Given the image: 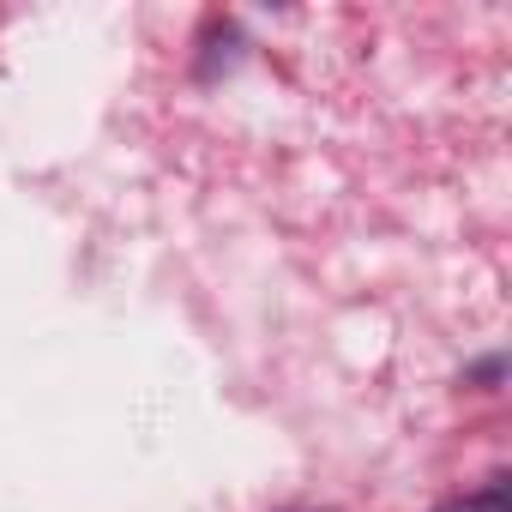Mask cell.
Returning a JSON list of instances; mask_svg holds the SVG:
<instances>
[{
  "mask_svg": "<svg viewBox=\"0 0 512 512\" xmlns=\"http://www.w3.org/2000/svg\"><path fill=\"white\" fill-rule=\"evenodd\" d=\"M434 512H506V500L500 494H464V500H446Z\"/></svg>",
  "mask_w": 512,
  "mask_h": 512,
  "instance_id": "cell-1",
  "label": "cell"
}]
</instances>
